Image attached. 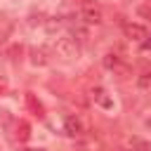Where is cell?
Returning a JSON list of instances; mask_svg holds the SVG:
<instances>
[{"mask_svg": "<svg viewBox=\"0 0 151 151\" xmlns=\"http://www.w3.org/2000/svg\"><path fill=\"white\" fill-rule=\"evenodd\" d=\"M31 61L38 64V66H45V64H47V54H45V50H42V47H33V50H31Z\"/></svg>", "mask_w": 151, "mask_h": 151, "instance_id": "7", "label": "cell"}, {"mask_svg": "<svg viewBox=\"0 0 151 151\" xmlns=\"http://www.w3.org/2000/svg\"><path fill=\"white\" fill-rule=\"evenodd\" d=\"M54 52H57V57H61V59H76V57L80 54V45H78L76 38H71V35H59V38L54 40Z\"/></svg>", "mask_w": 151, "mask_h": 151, "instance_id": "1", "label": "cell"}, {"mask_svg": "<svg viewBox=\"0 0 151 151\" xmlns=\"http://www.w3.org/2000/svg\"><path fill=\"white\" fill-rule=\"evenodd\" d=\"M123 33H125V38H130V40H144V38H146V28H144L142 24H134V21H125V24H123Z\"/></svg>", "mask_w": 151, "mask_h": 151, "instance_id": "2", "label": "cell"}, {"mask_svg": "<svg viewBox=\"0 0 151 151\" xmlns=\"http://www.w3.org/2000/svg\"><path fill=\"white\" fill-rule=\"evenodd\" d=\"M92 97H94V101H97V104H101L104 109H111V106H113V101L106 97V92H104L101 87H94V90H92Z\"/></svg>", "mask_w": 151, "mask_h": 151, "instance_id": "6", "label": "cell"}, {"mask_svg": "<svg viewBox=\"0 0 151 151\" xmlns=\"http://www.w3.org/2000/svg\"><path fill=\"white\" fill-rule=\"evenodd\" d=\"M104 66H106L109 71H123V68H125V66H123V59H120L116 52L104 54Z\"/></svg>", "mask_w": 151, "mask_h": 151, "instance_id": "5", "label": "cell"}, {"mask_svg": "<svg viewBox=\"0 0 151 151\" xmlns=\"http://www.w3.org/2000/svg\"><path fill=\"white\" fill-rule=\"evenodd\" d=\"M149 47H151V40H146V42H144V50H149Z\"/></svg>", "mask_w": 151, "mask_h": 151, "instance_id": "9", "label": "cell"}, {"mask_svg": "<svg viewBox=\"0 0 151 151\" xmlns=\"http://www.w3.org/2000/svg\"><path fill=\"white\" fill-rule=\"evenodd\" d=\"M127 151H134V149H127Z\"/></svg>", "mask_w": 151, "mask_h": 151, "instance_id": "10", "label": "cell"}, {"mask_svg": "<svg viewBox=\"0 0 151 151\" xmlns=\"http://www.w3.org/2000/svg\"><path fill=\"white\" fill-rule=\"evenodd\" d=\"M64 130H66L71 137H80V134L85 132V125H83V120H80L78 116H66V118H64Z\"/></svg>", "mask_w": 151, "mask_h": 151, "instance_id": "3", "label": "cell"}, {"mask_svg": "<svg viewBox=\"0 0 151 151\" xmlns=\"http://www.w3.org/2000/svg\"><path fill=\"white\" fill-rule=\"evenodd\" d=\"M137 14H139V17H144V19H149V21H151V7H149V5H142V7H139V9H137Z\"/></svg>", "mask_w": 151, "mask_h": 151, "instance_id": "8", "label": "cell"}, {"mask_svg": "<svg viewBox=\"0 0 151 151\" xmlns=\"http://www.w3.org/2000/svg\"><path fill=\"white\" fill-rule=\"evenodd\" d=\"M80 19L85 21V24H101V9L99 7H94V5H85L83 9H80Z\"/></svg>", "mask_w": 151, "mask_h": 151, "instance_id": "4", "label": "cell"}]
</instances>
